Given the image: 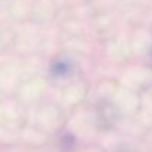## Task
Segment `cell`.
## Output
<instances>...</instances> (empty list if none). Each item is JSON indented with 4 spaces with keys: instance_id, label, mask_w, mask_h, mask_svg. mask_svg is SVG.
I'll use <instances>...</instances> for the list:
<instances>
[{
    "instance_id": "1",
    "label": "cell",
    "mask_w": 152,
    "mask_h": 152,
    "mask_svg": "<svg viewBox=\"0 0 152 152\" xmlns=\"http://www.w3.org/2000/svg\"><path fill=\"white\" fill-rule=\"evenodd\" d=\"M67 72H69V64H67L66 61L58 60V61L54 63V66H52V73H54V75L61 76V75H64V73H67Z\"/></svg>"
}]
</instances>
